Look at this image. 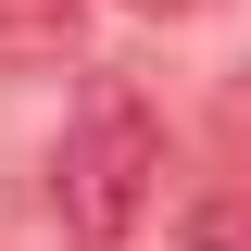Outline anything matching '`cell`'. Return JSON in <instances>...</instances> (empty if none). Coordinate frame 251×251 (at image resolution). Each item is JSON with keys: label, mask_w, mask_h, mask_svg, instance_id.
<instances>
[{"label": "cell", "mask_w": 251, "mask_h": 251, "mask_svg": "<svg viewBox=\"0 0 251 251\" xmlns=\"http://www.w3.org/2000/svg\"><path fill=\"white\" fill-rule=\"evenodd\" d=\"M50 201H63V226H75L88 251H126V239H138V214L163 201V126H151L138 88H88V113L63 126Z\"/></svg>", "instance_id": "6da1fadb"}, {"label": "cell", "mask_w": 251, "mask_h": 251, "mask_svg": "<svg viewBox=\"0 0 251 251\" xmlns=\"http://www.w3.org/2000/svg\"><path fill=\"white\" fill-rule=\"evenodd\" d=\"M176 251H251V201H239V188H214V201H188Z\"/></svg>", "instance_id": "7a4b0ae2"}, {"label": "cell", "mask_w": 251, "mask_h": 251, "mask_svg": "<svg viewBox=\"0 0 251 251\" xmlns=\"http://www.w3.org/2000/svg\"><path fill=\"white\" fill-rule=\"evenodd\" d=\"M50 25H75V0H0V38H50Z\"/></svg>", "instance_id": "3957f363"}, {"label": "cell", "mask_w": 251, "mask_h": 251, "mask_svg": "<svg viewBox=\"0 0 251 251\" xmlns=\"http://www.w3.org/2000/svg\"><path fill=\"white\" fill-rule=\"evenodd\" d=\"M226 163H239V176H251V63H239V75H226Z\"/></svg>", "instance_id": "277c9868"}, {"label": "cell", "mask_w": 251, "mask_h": 251, "mask_svg": "<svg viewBox=\"0 0 251 251\" xmlns=\"http://www.w3.org/2000/svg\"><path fill=\"white\" fill-rule=\"evenodd\" d=\"M126 13H151V25H188V13H214V0H126Z\"/></svg>", "instance_id": "5b68a950"}]
</instances>
